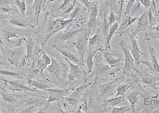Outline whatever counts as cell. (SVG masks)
Segmentation results:
<instances>
[{
    "label": "cell",
    "instance_id": "cell-23",
    "mask_svg": "<svg viewBox=\"0 0 159 113\" xmlns=\"http://www.w3.org/2000/svg\"><path fill=\"white\" fill-rule=\"evenodd\" d=\"M103 53V58L105 60V61L107 64L112 67L116 68L119 64V62L121 61V59H116L114 57V56H117L116 53H110V52H107L106 51H102Z\"/></svg>",
    "mask_w": 159,
    "mask_h": 113
},
{
    "label": "cell",
    "instance_id": "cell-1",
    "mask_svg": "<svg viewBox=\"0 0 159 113\" xmlns=\"http://www.w3.org/2000/svg\"><path fill=\"white\" fill-rule=\"evenodd\" d=\"M124 75L116 79L105 78L98 81L91 87V96L94 104L97 102L106 100L108 97L116 93V88L119 84L124 82Z\"/></svg>",
    "mask_w": 159,
    "mask_h": 113
},
{
    "label": "cell",
    "instance_id": "cell-37",
    "mask_svg": "<svg viewBox=\"0 0 159 113\" xmlns=\"http://www.w3.org/2000/svg\"><path fill=\"white\" fill-rule=\"evenodd\" d=\"M135 1V0H128V2H127V4L126 7L125 13H124L125 16H126L127 15L129 14L131 9L133 7V4H134Z\"/></svg>",
    "mask_w": 159,
    "mask_h": 113
},
{
    "label": "cell",
    "instance_id": "cell-41",
    "mask_svg": "<svg viewBox=\"0 0 159 113\" xmlns=\"http://www.w3.org/2000/svg\"><path fill=\"white\" fill-rule=\"evenodd\" d=\"M1 11H2L3 12H5V13H8L11 11H15L16 12H18V11L16 10L13 9L11 7H10L9 6H2L1 7Z\"/></svg>",
    "mask_w": 159,
    "mask_h": 113
},
{
    "label": "cell",
    "instance_id": "cell-43",
    "mask_svg": "<svg viewBox=\"0 0 159 113\" xmlns=\"http://www.w3.org/2000/svg\"><path fill=\"white\" fill-rule=\"evenodd\" d=\"M141 1V3L145 7L146 9H148L150 7V0H140Z\"/></svg>",
    "mask_w": 159,
    "mask_h": 113
},
{
    "label": "cell",
    "instance_id": "cell-48",
    "mask_svg": "<svg viewBox=\"0 0 159 113\" xmlns=\"http://www.w3.org/2000/svg\"><path fill=\"white\" fill-rule=\"evenodd\" d=\"M158 1V0H156V1Z\"/></svg>",
    "mask_w": 159,
    "mask_h": 113
},
{
    "label": "cell",
    "instance_id": "cell-30",
    "mask_svg": "<svg viewBox=\"0 0 159 113\" xmlns=\"http://www.w3.org/2000/svg\"><path fill=\"white\" fill-rule=\"evenodd\" d=\"M132 111L131 107H129V105L126 106H123L120 107H110L107 109H105L103 111V113L104 112H109L111 113H126L127 111Z\"/></svg>",
    "mask_w": 159,
    "mask_h": 113
},
{
    "label": "cell",
    "instance_id": "cell-25",
    "mask_svg": "<svg viewBox=\"0 0 159 113\" xmlns=\"http://www.w3.org/2000/svg\"><path fill=\"white\" fill-rule=\"evenodd\" d=\"M99 51L98 49H92L88 51L87 57L85 59V63L87 64V73H91L92 71L94 66L93 58L97 53V51Z\"/></svg>",
    "mask_w": 159,
    "mask_h": 113
},
{
    "label": "cell",
    "instance_id": "cell-39",
    "mask_svg": "<svg viewBox=\"0 0 159 113\" xmlns=\"http://www.w3.org/2000/svg\"><path fill=\"white\" fill-rule=\"evenodd\" d=\"M80 11H81V7H80V6L78 5V6H76L75 9L73 10V11L71 13V15H70L71 18H70L75 20V18H76V16H78Z\"/></svg>",
    "mask_w": 159,
    "mask_h": 113
},
{
    "label": "cell",
    "instance_id": "cell-12",
    "mask_svg": "<svg viewBox=\"0 0 159 113\" xmlns=\"http://www.w3.org/2000/svg\"><path fill=\"white\" fill-rule=\"evenodd\" d=\"M89 35L88 33L82 34L80 36L75 42L72 43L73 45L76 48L78 55L82 61L85 63V54L87 51V42L89 39L88 38Z\"/></svg>",
    "mask_w": 159,
    "mask_h": 113
},
{
    "label": "cell",
    "instance_id": "cell-20",
    "mask_svg": "<svg viewBox=\"0 0 159 113\" xmlns=\"http://www.w3.org/2000/svg\"><path fill=\"white\" fill-rule=\"evenodd\" d=\"M148 50L150 52V60L151 61V63L148 61H141V62L147 65L148 66V68L151 69V70L154 72H156V73L159 75V64L157 61L156 52L154 51L153 48L152 47V46H149Z\"/></svg>",
    "mask_w": 159,
    "mask_h": 113
},
{
    "label": "cell",
    "instance_id": "cell-6",
    "mask_svg": "<svg viewBox=\"0 0 159 113\" xmlns=\"http://www.w3.org/2000/svg\"><path fill=\"white\" fill-rule=\"evenodd\" d=\"M74 19L70 18L69 20H64L63 18L50 19L46 23V35L42 43V47L44 48L47 42L51 37L61 31L62 29L69 27Z\"/></svg>",
    "mask_w": 159,
    "mask_h": 113
},
{
    "label": "cell",
    "instance_id": "cell-33",
    "mask_svg": "<svg viewBox=\"0 0 159 113\" xmlns=\"http://www.w3.org/2000/svg\"><path fill=\"white\" fill-rule=\"evenodd\" d=\"M14 3L18 8L22 16H25V10H26L25 2L24 0H15Z\"/></svg>",
    "mask_w": 159,
    "mask_h": 113
},
{
    "label": "cell",
    "instance_id": "cell-5",
    "mask_svg": "<svg viewBox=\"0 0 159 113\" xmlns=\"http://www.w3.org/2000/svg\"><path fill=\"white\" fill-rule=\"evenodd\" d=\"M96 55L97 56H95L94 61V66L91 72L92 73L88 78L94 77V82L93 84H96L98 81L101 79L107 78L109 76L112 75L120 69V68L111 66L106 62L103 63L101 62V61L99 60L100 57L98 56L97 53Z\"/></svg>",
    "mask_w": 159,
    "mask_h": 113
},
{
    "label": "cell",
    "instance_id": "cell-32",
    "mask_svg": "<svg viewBox=\"0 0 159 113\" xmlns=\"http://www.w3.org/2000/svg\"><path fill=\"white\" fill-rule=\"evenodd\" d=\"M110 27L109 25L108 20L107 17V11L104 12V16H103V22H102V31H103V36L106 38L107 35H108V29Z\"/></svg>",
    "mask_w": 159,
    "mask_h": 113
},
{
    "label": "cell",
    "instance_id": "cell-47",
    "mask_svg": "<svg viewBox=\"0 0 159 113\" xmlns=\"http://www.w3.org/2000/svg\"><path fill=\"white\" fill-rule=\"evenodd\" d=\"M153 113H159V110H156L155 111H153Z\"/></svg>",
    "mask_w": 159,
    "mask_h": 113
},
{
    "label": "cell",
    "instance_id": "cell-15",
    "mask_svg": "<svg viewBox=\"0 0 159 113\" xmlns=\"http://www.w3.org/2000/svg\"><path fill=\"white\" fill-rule=\"evenodd\" d=\"M52 46L58 52H60L61 54L66 57V58H67V60H69L70 62L82 66H85V63L82 61L78 54H76V53H74L69 49L60 48L57 44H53Z\"/></svg>",
    "mask_w": 159,
    "mask_h": 113
},
{
    "label": "cell",
    "instance_id": "cell-26",
    "mask_svg": "<svg viewBox=\"0 0 159 113\" xmlns=\"http://www.w3.org/2000/svg\"><path fill=\"white\" fill-rule=\"evenodd\" d=\"M138 80H136L135 81H127L125 84H119L118 86L116 88V95L115 97H118V96H124L125 93H126L128 91L129 88L133 86L134 84H135L136 82L138 81Z\"/></svg>",
    "mask_w": 159,
    "mask_h": 113
},
{
    "label": "cell",
    "instance_id": "cell-27",
    "mask_svg": "<svg viewBox=\"0 0 159 113\" xmlns=\"http://www.w3.org/2000/svg\"><path fill=\"white\" fill-rule=\"evenodd\" d=\"M139 74L141 75V82L143 84H148L152 87H154V86L157 84V81H159V78L151 75L142 72H139Z\"/></svg>",
    "mask_w": 159,
    "mask_h": 113
},
{
    "label": "cell",
    "instance_id": "cell-9",
    "mask_svg": "<svg viewBox=\"0 0 159 113\" xmlns=\"http://www.w3.org/2000/svg\"><path fill=\"white\" fill-rule=\"evenodd\" d=\"M92 84L91 82H86L78 87L72 93L67 96L62 102L64 104H69L73 107L76 113H81L79 107L81 103L82 97L84 92L89 86Z\"/></svg>",
    "mask_w": 159,
    "mask_h": 113
},
{
    "label": "cell",
    "instance_id": "cell-13",
    "mask_svg": "<svg viewBox=\"0 0 159 113\" xmlns=\"http://www.w3.org/2000/svg\"><path fill=\"white\" fill-rule=\"evenodd\" d=\"M83 27L71 28L67 31L60 33L52 38V42L55 43H60L76 37L77 35L83 31Z\"/></svg>",
    "mask_w": 159,
    "mask_h": 113
},
{
    "label": "cell",
    "instance_id": "cell-2",
    "mask_svg": "<svg viewBox=\"0 0 159 113\" xmlns=\"http://www.w3.org/2000/svg\"><path fill=\"white\" fill-rule=\"evenodd\" d=\"M49 56L52 63L49 66H47L46 69L48 72L52 79L51 82L59 87L66 89L70 68L60 58L52 53H50Z\"/></svg>",
    "mask_w": 159,
    "mask_h": 113
},
{
    "label": "cell",
    "instance_id": "cell-22",
    "mask_svg": "<svg viewBox=\"0 0 159 113\" xmlns=\"http://www.w3.org/2000/svg\"><path fill=\"white\" fill-rule=\"evenodd\" d=\"M150 25L148 20V11L144 12L138 19V24L134 34L136 36L137 34L141 31H144L148 28Z\"/></svg>",
    "mask_w": 159,
    "mask_h": 113
},
{
    "label": "cell",
    "instance_id": "cell-31",
    "mask_svg": "<svg viewBox=\"0 0 159 113\" xmlns=\"http://www.w3.org/2000/svg\"><path fill=\"white\" fill-rule=\"evenodd\" d=\"M100 39V35L99 30L96 33V34L92 37V38H89L88 39V48L89 51L93 49V47L99 42Z\"/></svg>",
    "mask_w": 159,
    "mask_h": 113
},
{
    "label": "cell",
    "instance_id": "cell-38",
    "mask_svg": "<svg viewBox=\"0 0 159 113\" xmlns=\"http://www.w3.org/2000/svg\"><path fill=\"white\" fill-rule=\"evenodd\" d=\"M41 55H42V57L43 58V60L45 61V62L47 66H49L51 64V63H52V60H51L50 56L47 55V54L45 52L43 51V49H42V51H41Z\"/></svg>",
    "mask_w": 159,
    "mask_h": 113
},
{
    "label": "cell",
    "instance_id": "cell-17",
    "mask_svg": "<svg viewBox=\"0 0 159 113\" xmlns=\"http://www.w3.org/2000/svg\"><path fill=\"white\" fill-rule=\"evenodd\" d=\"M7 22L11 25L19 27L25 28L28 29H34V27L30 24L27 19L25 18L19 16H10L8 17Z\"/></svg>",
    "mask_w": 159,
    "mask_h": 113
},
{
    "label": "cell",
    "instance_id": "cell-7",
    "mask_svg": "<svg viewBox=\"0 0 159 113\" xmlns=\"http://www.w3.org/2000/svg\"><path fill=\"white\" fill-rule=\"evenodd\" d=\"M26 96L25 95H17L11 93L6 89V88L1 87L0 90L1 106L7 108V112L15 111L21 106V100Z\"/></svg>",
    "mask_w": 159,
    "mask_h": 113
},
{
    "label": "cell",
    "instance_id": "cell-21",
    "mask_svg": "<svg viewBox=\"0 0 159 113\" xmlns=\"http://www.w3.org/2000/svg\"><path fill=\"white\" fill-rule=\"evenodd\" d=\"M25 84L29 85V87L32 88L34 87L37 89L44 90L46 89H48L51 88L55 87L52 84H49V80H42L41 79H38L37 80H25Z\"/></svg>",
    "mask_w": 159,
    "mask_h": 113
},
{
    "label": "cell",
    "instance_id": "cell-49",
    "mask_svg": "<svg viewBox=\"0 0 159 113\" xmlns=\"http://www.w3.org/2000/svg\"></svg>",
    "mask_w": 159,
    "mask_h": 113
},
{
    "label": "cell",
    "instance_id": "cell-40",
    "mask_svg": "<svg viewBox=\"0 0 159 113\" xmlns=\"http://www.w3.org/2000/svg\"><path fill=\"white\" fill-rule=\"evenodd\" d=\"M148 20H149V23H150V25L151 26H152L154 24L156 23V20L154 18L153 16H152V11L151 9H150L148 10Z\"/></svg>",
    "mask_w": 159,
    "mask_h": 113
},
{
    "label": "cell",
    "instance_id": "cell-8",
    "mask_svg": "<svg viewBox=\"0 0 159 113\" xmlns=\"http://www.w3.org/2000/svg\"><path fill=\"white\" fill-rule=\"evenodd\" d=\"M1 80L4 82V87L9 89L13 91V93H15V91H24L26 93H38L48 95L43 90L37 89L34 88H31L29 86H26L27 84H25V81L24 82L22 80L11 78L10 79H7L2 77H1Z\"/></svg>",
    "mask_w": 159,
    "mask_h": 113
},
{
    "label": "cell",
    "instance_id": "cell-35",
    "mask_svg": "<svg viewBox=\"0 0 159 113\" xmlns=\"http://www.w3.org/2000/svg\"><path fill=\"white\" fill-rule=\"evenodd\" d=\"M119 20H120V19L118 17L115 16V15H114V12L112 11H111L110 15H109L108 19L109 26L110 27V26H112V25H113L115 22L117 21H118Z\"/></svg>",
    "mask_w": 159,
    "mask_h": 113
},
{
    "label": "cell",
    "instance_id": "cell-42",
    "mask_svg": "<svg viewBox=\"0 0 159 113\" xmlns=\"http://www.w3.org/2000/svg\"><path fill=\"white\" fill-rule=\"evenodd\" d=\"M125 0H119V6H120V8H119V16L118 17L120 19L121 16V14H122V11H123V7L124 5Z\"/></svg>",
    "mask_w": 159,
    "mask_h": 113
},
{
    "label": "cell",
    "instance_id": "cell-16",
    "mask_svg": "<svg viewBox=\"0 0 159 113\" xmlns=\"http://www.w3.org/2000/svg\"><path fill=\"white\" fill-rule=\"evenodd\" d=\"M90 14H89V19L88 24V35H90L92 29L94 28L96 24L97 18L99 14V6L97 2H94L91 3L90 7Z\"/></svg>",
    "mask_w": 159,
    "mask_h": 113
},
{
    "label": "cell",
    "instance_id": "cell-34",
    "mask_svg": "<svg viewBox=\"0 0 159 113\" xmlns=\"http://www.w3.org/2000/svg\"><path fill=\"white\" fill-rule=\"evenodd\" d=\"M145 39L147 40L159 39V32L147 33L145 35Z\"/></svg>",
    "mask_w": 159,
    "mask_h": 113
},
{
    "label": "cell",
    "instance_id": "cell-44",
    "mask_svg": "<svg viewBox=\"0 0 159 113\" xmlns=\"http://www.w3.org/2000/svg\"><path fill=\"white\" fill-rule=\"evenodd\" d=\"M81 2H82L84 3V4L87 7L88 9H90L91 5V3L89 0H80Z\"/></svg>",
    "mask_w": 159,
    "mask_h": 113
},
{
    "label": "cell",
    "instance_id": "cell-10",
    "mask_svg": "<svg viewBox=\"0 0 159 113\" xmlns=\"http://www.w3.org/2000/svg\"><path fill=\"white\" fill-rule=\"evenodd\" d=\"M119 46L125 56V66L124 67V75L130 74L132 73V70H134L139 73L140 72L136 68L135 61L134 57L130 54L129 46L125 43L124 40H121L120 42L119 43Z\"/></svg>",
    "mask_w": 159,
    "mask_h": 113
},
{
    "label": "cell",
    "instance_id": "cell-28",
    "mask_svg": "<svg viewBox=\"0 0 159 113\" xmlns=\"http://www.w3.org/2000/svg\"><path fill=\"white\" fill-rule=\"evenodd\" d=\"M34 40L32 37H29V38L28 39L26 44V50H27V54L25 56V60L27 61L28 62H30L31 61V58L34 60Z\"/></svg>",
    "mask_w": 159,
    "mask_h": 113
},
{
    "label": "cell",
    "instance_id": "cell-4",
    "mask_svg": "<svg viewBox=\"0 0 159 113\" xmlns=\"http://www.w3.org/2000/svg\"><path fill=\"white\" fill-rule=\"evenodd\" d=\"M65 60L68 63L70 66V71L68 74L67 84L70 89L74 90L79 87L80 85L87 82V72L83 70L82 66L74 64L70 61L67 58Z\"/></svg>",
    "mask_w": 159,
    "mask_h": 113
},
{
    "label": "cell",
    "instance_id": "cell-14",
    "mask_svg": "<svg viewBox=\"0 0 159 113\" xmlns=\"http://www.w3.org/2000/svg\"><path fill=\"white\" fill-rule=\"evenodd\" d=\"M126 34L129 36L130 38V44L129 45H128L129 49L131 51L132 56H133L135 60L136 66H138V64H139L141 55H145V54L139 49L137 43L136 36L134 33L131 34L129 32H126Z\"/></svg>",
    "mask_w": 159,
    "mask_h": 113
},
{
    "label": "cell",
    "instance_id": "cell-29",
    "mask_svg": "<svg viewBox=\"0 0 159 113\" xmlns=\"http://www.w3.org/2000/svg\"><path fill=\"white\" fill-rule=\"evenodd\" d=\"M118 29V21H117L113 25H112V26H110L109 33L107 35L106 38L105 46H106V48H109L111 51H112V49L110 48V40L112 38V36H114V34L117 31Z\"/></svg>",
    "mask_w": 159,
    "mask_h": 113
},
{
    "label": "cell",
    "instance_id": "cell-11",
    "mask_svg": "<svg viewBox=\"0 0 159 113\" xmlns=\"http://www.w3.org/2000/svg\"><path fill=\"white\" fill-rule=\"evenodd\" d=\"M43 91L48 95V99L47 100V102L51 103L53 102H58L63 101L64 99L70 94V91L72 90L69 88H51L48 89H46Z\"/></svg>",
    "mask_w": 159,
    "mask_h": 113
},
{
    "label": "cell",
    "instance_id": "cell-24",
    "mask_svg": "<svg viewBox=\"0 0 159 113\" xmlns=\"http://www.w3.org/2000/svg\"><path fill=\"white\" fill-rule=\"evenodd\" d=\"M140 94L139 91H134L130 92V93H128L125 96L126 98L127 99L129 104L130 105L132 113L135 112V108L136 104H139V98L138 96Z\"/></svg>",
    "mask_w": 159,
    "mask_h": 113
},
{
    "label": "cell",
    "instance_id": "cell-36",
    "mask_svg": "<svg viewBox=\"0 0 159 113\" xmlns=\"http://www.w3.org/2000/svg\"><path fill=\"white\" fill-rule=\"evenodd\" d=\"M72 2V0H64L63 3L61 4V6L58 7V10H61V11H65V10L67 9V8L72 4H70Z\"/></svg>",
    "mask_w": 159,
    "mask_h": 113
},
{
    "label": "cell",
    "instance_id": "cell-3",
    "mask_svg": "<svg viewBox=\"0 0 159 113\" xmlns=\"http://www.w3.org/2000/svg\"><path fill=\"white\" fill-rule=\"evenodd\" d=\"M48 95L38 93H27L22 99L21 106L15 113H34L35 108H42L46 105Z\"/></svg>",
    "mask_w": 159,
    "mask_h": 113
},
{
    "label": "cell",
    "instance_id": "cell-18",
    "mask_svg": "<svg viewBox=\"0 0 159 113\" xmlns=\"http://www.w3.org/2000/svg\"><path fill=\"white\" fill-rule=\"evenodd\" d=\"M0 73L2 78L7 77L8 78L22 80H25V74L24 71H20L19 70L7 69L3 68H1Z\"/></svg>",
    "mask_w": 159,
    "mask_h": 113
},
{
    "label": "cell",
    "instance_id": "cell-19",
    "mask_svg": "<svg viewBox=\"0 0 159 113\" xmlns=\"http://www.w3.org/2000/svg\"><path fill=\"white\" fill-rule=\"evenodd\" d=\"M102 102H103V105L101 106L102 108H105L108 106H110V107L126 106V105H129V104L128 100L124 96H120L115 97V98H112L108 100L106 99L103 100Z\"/></svg>",
    "mask_w": 159,
    "mask_h": 113
},
{
    "label": "cell",
    "instance_id": "cell-46",
    "mask_svg": "<svg viewBox=\"0 0 159 113\" xmlns=\"http://www.w3.org/2000/svg\"><path fill=\"white\" fill-rule=\"evenodd\" d=\"M57 0H48V3H51L52 2H54V1H56Z\"/></svg>",
    "mask_w": 159,
    "mask_h": 113
},
{
    "label": "cell",
    "instance_id": "cell-45",
    "mask_svg": "<svg viewBox=\"0 0 159 113\" xmlns=\"http://www.w3.org/2000/svg\"><path fill=\"white\" fill-rule=\"evenodd\" d=\"M150 29H152V30H156V31L159 32V24H158L157 27H150Z\"/></svg>",
    "mask_w": 159,
    "mask_h": 113
}]
</instances>
